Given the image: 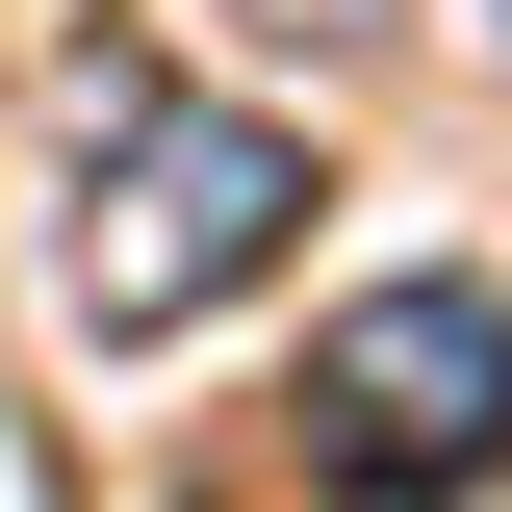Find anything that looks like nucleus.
<instances>
[{"instance_id":"1","label":"nucleus","mask_w":512,"mask_h":512,"mask_svg":"<svg viewBox=\"0 0 512 512\" xmlns=\"http://www.w3.org/2000/svg\"><path fill=\"white\" fill-rule=\"evenodd\" d=\"M282 231H308V128L256 103H180L154 52H77V154H52V308L103 333H205L231 282H282Z\"/></svg>"},{"instance_id":"2","label":"nucleus","mask_w":512,"mask_h":512,"mask_svg":"<svg viewBox=\"0 0 512 512\" xmlns=\"http://www.w3.org/2000/svg\"><path fill=\"white\" fill-rule=\"evenodd\" d=\"M308 487L333 512H461L512 487V282H359V308L308 333Z\"/></svg>"},{"instance_id":"3","label":"nucleus","mask_w":512,"mask_h":512,"mask_svg":"<svg viewBox=\"0 0 512 512\" xmlns=\"http://www.w3.org/2000/svg\"><path fill=\"white\" fill-rule=\"evenodd\" d=\"M256 26H282V52H384L410 0H256Z\"/></svg>"},{"instance_id":"4","label":"nucleus","mask_w":512,"mask_h":512,"mask_svg":"<svg viewBox=\"0 0 512 512\" xmlns=\"http://www.w3.org/2000/svg\"><path fill=\"white\" fill-rule=\"evenodd\" d=\"M487 52H512V0H487Z\"/></svg>"}]
</instances>
